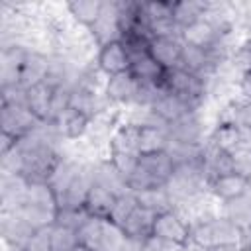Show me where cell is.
<instances>
[{"label":"cell","mask_w":251,"mask_h":251,"mask_svg":"<svg viewBox=\"0 0 251 251\" xmlns=\"http://www.w3.org/2000/svg\"><path fill=\"white\" fill-rule=\"evenodd\" d=\"M239 235L241 226L226 216L200 220L190 226V243L202 251H216L224 247L239 249Z\"/></svg>","instance_id":"6da1fadb"},{"label":"cell","mask_w":251,"mask_h":251,"mask_svg":"<svg viewBox=\"0 0 251 251\" xmlns=\"http://www.w3.org/2000/svg\"><path fill=\"white\" fill-rule=\"evenodd\" d=\"M163 88L184 98L196 110L200 106V102L204 100V94H206V76L188 73L180 67L167 69L165 76H163Z\"/></svg>","instance_id":"7a4b0ae2"},{"label":"cell","mask_w":251,"mask_h":251,"mask_svg":"<svg viewBox=\"0 0 251 251\" xmlns=\"http://www.w3.org/2000/svg\"><path fill=\"white\" fill-rule=\"evenodd\" d=\"M151 235L165 239L169 243L186 247L190 243V224L176 210H167L155 216Z\"/></svg>","instance_id":"3957f363"},{"label":"cell","mask_w":251,"mask_h":251,"mask_svg":"<svg viewBox=\"0 0 251 251\" xmlns=\"http://www.w3.org/2000/svg\"><path fill=\"white\" fill-rule=\"evenodd\" d=\"M0 126L4 133H10L18 139L37 131L43 122H39L27 106H0Z\"/></svg>","instance_id":"277c9868"},{"label":"cell","mask_w":251,"mask_h":251,"mask_svg":"<svg viewBox=\"0 0 251 251\" xmlns=\"http://www.w3.org/2000/svg\"><path fill=\"white\" fill-rule=\"evenodd\" d=\"M151 114H153V118L159 122V124H163V126H171V124H175V122H178L180 118H184V116H188V114H192V112H196L184 98H180V96H176V94H173V92H169V90H161V94L157 96V100L147 108Z\"/></svg>","instance_id":"5b68a950"},{"label":"cell","mask_w":251,"mask_h":251,"mask_svg":"<svg viewBox=\"0 0 251 251\" xmlns=\"http://www.w3.org/2000/svg\"><path fill=\"white\" fill-rule=\"evenodd\" d=\"M88 31H90V35H92V39H94V43L98 47L122 39L120 18H118V0L104 2V8H102L100 18L96 20V24Z\"/></svg>","instance_id":"8992f818"},{"label":"cell","mask_w":251,"mask_h":251,"mask_svg":"<svg viewBox=\"0 0 251 251\" xmlns=\"http://www.w3.org/2000/svg\"><path fill=\"white\" fill-rule=\"evenodd\" d=\"M2 237L10 249H20L24 251L29 239L37 229H33L18 212H2Z\"/></svg>","instance_id":"52a82bcc"},{"label":"cell","mask_w":251,"mask_h":251,"mask_svg":"<svg viewBox=\"0 0 251 251\" xmlns=\"http://www.w3.org/2000/svg\"><path fill=\"white\" fill-rule=\"evenodd\" d=\"M96 67L106 76L129 71L131 59H129V53H127L126 45L122 41H112L108 45H102L98 49V55H96Z\"/></svg>","instance_id":"ba28073f"},{"label":"cell","mask_w":251,"mask_h":251,"mask_svg":"<svg viewBox=\"0 0 251 251\" xmlns=\"http://www.w3.org/2000/svg\"><path fill=\"white\" fill-rule=\"evenodd\" d=\"M224 33L208 20V18H202L186 27L180 29V39L182 43H188V45H194V47H202V49H212L220 43H224Z\"/></svg>","instance_id":"9c48e42d"},{"label":"cell","mask_w":251,"mask_h":251,"mask_svg":"<svg viewBox=\"0 0 251 251\" xmlns=\"http://www.w3.org/2000/svg\"><path fill=\"white\" fill-rule=\"evenodd\" d=\"M208 190L216 198H220L224 202H231V200H237V198H243L249 194L251 180L247 176L237 175V173H227V175L212 178L208 182Z\"/></svg>","instance_id":"30bf717a"},{"label":"cell","mask_w":251,"mask_h":251,"mask_svg":"<svg viewBox=\"0 0 251 251\" xmlns=\"http://www.w3.org/2000/svg\"><path fill=\"white\" fill-rule=\"evenodd\" d=\"M27 55H29V49L24 47V45H20V43H12V45H6L2 49V57H0V65H2V71H0L2 86L20 84V73H22V67H24Z\"/></svg>","instance_id":"8fae6325"},{"label":"cell","mask_w":251,"mask_h":251,"mask_svg":"<svg viewBox=\"0 0 251 251\" xmlns=\"http://www.w3.org/2000/svg\"><path fill=\"white\" fill-rule=\"evenodd\" d=\"M135 94H137V78L129 71L112 75L106 78V84H104L106 100L116 104H129V102H135Z\"/></svg>","instance_id":"7c38bea8"},{"label":"cell","mask_w":251,"mask_h":251,"mask_svg":"<svg viewBox=\"0 0 251 251\" xmlns=\"http://www.w3.org/2000/svg\"><path fill=\"white\" fill-rule=\"evenodd\" d=\"M180 51H182V39L180 35L173 37H153L149 41V55L167 71L175 69L180 63Z\"/></svg>","instance_id":"4fadbf2b"},{"label":"cell","mask_w":251,"mask_h":251,"mask_svg":"<svg viewBox=\"0 0 251 251\" xmlns=\"http://www.w3.org/2000/svg\"><path fill=\"white\" fill-rule=\"evenodd\" d=\"M139 169L157 184L165 186L173 173H175V163L167 151L163 153H151V155H141L139 157Z\"/></svg>","instance_id":"5bb4252c"},{"label":"cell","mask_w":251,"mask_h":251,"mask_svg":"<svg viewBox=\"0 0 251 251\" xmlns=\"http://www.w3.org/2000/svg\"><path fill=\"white\" fill-rule=\"evenodd\" d=\"M171 145L167 126L161 124H143L139 126V155L163 153Z\"/></svg>","instance_id":"9a60e30c"},{"label":"cell","mask_w":251,"mask_h":251,"mask_svg":"<svg viewBox=\"0 0 251 251\" xmlns=\"http://www.w3.org/2000/svg\"><path fill=\"white\" fill-rule=\"evenodd\" d=\"M49 65H51V57H47L45 53L29 49V55L22 67V73H20V84L24 88H31L39 82H45V78L49 75Z\"/></svg>","instance_id":"2e32d148"},{"label":"cell","mask_w":251,"mask_h":251,"mask_svg":"<svg viewBox=\"0 0 251 251\" xmlns=\"http://www.w3.org/2000/svg\"><path fill=\"white\" fill-rule=\"evenodd\" d=\"M167 131H169L171 141H175V143H184V145L204 143L202 141V126H200L196 112L180 118L178 122H175L171 126H167Z\"/></svg>","instance_id":"e0dca14e"},{"label":"cell","mask_w":251,"mask_h":251,"mask_svg":"<svg viewBox=\"0 0 251 251\" xmlns=\"http://www.w3.org/2000/svg\"><path fill=\"white\" fill-rule=\"evenodd\" d=\"M118 194H114L112 190L100 186V184H92L86 200H84V210L92 216V218H100V220H108L114 206H116Z\"/></svg>","instance_id":"ac0fdd59"},{"label":"cell","mask_w":251,"mask_h":251,"mask_svg":"<svg viewBox=\"0 0 251 251\" xmlns=\"http://www.w3.org/2000/svg\"><path fill=\"white\" fill-rule=\"evenodd\" d=\"M94 182L112 190L114 194H126V192H131L127 188V178L106 159V161H100V163H94Z\"/></svg>","instance_id":"d6986e66"},{"label":"cell","mask_w":251,"mask_h":251,"mask_svg":"<svg viewBox=\"0 0 251 251\" xmlns=\"http://www.w3.org/2000/svg\"><path fill=\"white\" fill-rule=\"evenodd\" d=\"M51 98H53V88L47 82H39L31 88H27V110L43 124H49V114H51Z\"/></svg>","instance_id":"ffe728a7"},{"label":"cell","mask_w":251,"mask_h":251,"mask_svg":"<svg viewBox=\"0 0 251 251\" xmlns=\"http://www.w3.org/2000/svg\"><path fill=\"white\" fill-rule=\"evenodd\" d=\"M135 194V200L141 208L145 210H151L153 214H161V212H167V210H175V200L165 186H153V188H145L141 192H133Z\"/></svg>","instance_id":"44dd1931"},{"label":"cell","mask_w":251,"mask_h":251,"mask_svg":"<svg viewBox=\"0 0 251 251\" xmlns=\"http://www.w3.org/2000/svg\"><path fill=\"white\" fill-rule=\"evenodd\" d=\"M110 151L139 155V124L127 122L118 126L110 137Z\"/></svg>","instance_id":"7402d4cb"},{"label":"cell","mask_w":251,"mask_h":251,"mask_svg":"<svg viewBox=\"0 0 251 251\" xmlns=\"http://www.w3.org/2000/svg\"><path fill=\"white\" fill-rule=\"evenodd\" d=\"M208 4L210 2H202V0H178L173 2V20L178 25V29L202 20L208 12Z\"/></svg>","instance_id":"603a6c76"},{"label":"cell","mask_w":251,"mask_h":251,"mask_svg":"<svg viewBox=\"0 0 251 251\" xmlns=\"http://www.w3.org/2000/svg\"><path fill=\"white\" fill-rule=\"evenodd\" d=\"M208 141L218 147L220 151H226V153H233L235 149H239L243 145V135H241V127L239 126H233V124H218Z\"/></svg>","instance_id":"cb8c5ba5"},{"label":"cell","mask_w":251,"mask_h":251,"mask_svg":"<svg viewBox=\"0 0 251 251\" xmlns=\"http://www.w3.org/2000/svg\"><path fill=\"white\" fill-rule=\"evenodd\" d=\"M129 73L139 82H153V84H163V76H165V69L149 53L131 59Z\"/></svg>","instance_id":"d4e9b609"},{"label":"cell","mask_w":251,"mask_h":251,"mask_svg":"<svg viewBox=\"0 0 251 251\" xmlns=\"http://www.w3.org/2000/svg\"><path fill=\"white\" fill-rule=\"evenodd\" d=\"M90 122H92L90 116L69 108V112L63 114L61 120H59L57 124H53V126L57 127V131H59L63 137H67V139H78L80 135L86 133V129L90 127Z\"/></svg>","instance_id":"484cf974"},{"label":"cell","mask_w":251,"mask_h":251,"mask_svg":"<svg viewBox=\"0 0 251 251\" xmlns=\"http://www.w3.org/2000/svg\"><path fill=\"white\" fill-rule=\"evenodd\" d=\"M102 8H104V0H75V2H67V10H69L71 18L75 22H78L80 25L88 27V29L100 18Z\"/></svg>","instance_id":"4316f807"},{"label":"cell","mask_w":251,"mask_h":251,"mask_svg":"<svg viewBox=\"0 0 251 251\" xmlns=\"http://www.w3.org/2000/svg\"><path fill=\"white\" fill-rule=\"evenodd\" d=\"M155 216L151 210H145L137 204V208L131 212V216L124 222L122 229L126 235H131V237H149L153 233V222H155Z\"/></svg>","instance_id":"83f0119b"},{"label":"cell","mask_w":251,"mask_h":251,"mask_svg":"<svg viewBox=\"0 0 251 251\" xmlns=\"http://www.w3.org/2000/svg\"><path fill=\"white\" fill-rule=\"evenodd\" d=\"M24 204H33V206H39V208H45L51 212L59 210V198L49 182H29L27 190H25Z\"/></svg>","instance_id":"f1b7e54d"},{"label":"cell","mask_w":251,"mask_h":251,"mask_svg":"<svg viewBox=\"0 0 251 251\" xmlns=\"http://www.w3.org/2000/svg\"><path fill=\"white\" fill-rule=\"evenodd\" d=\"M16 212H18L33 229L51 227V226L55 224V218H57V212H51V210H45V208H39V206H33V204H22Z\"/></svg>","instance_id":"f546056e"},{"label":"cell","mask_w":251,"mask_h":251,"mask_svg":"<svg viewBox=\"0 0 251 251\" xmlns=\"http://www.w3.org/2000/svg\"><path fill=\"white\" fill-rule=\"evenodd\" d=\"M80 167H82V165L73 163V161H61V165L55 169L53 176L49 178V184H51V188L55 190L57 198H59V196H61V194L71 186V182H73V180H75V176L78 175Z\"/></svg>","instance_id":"4dcf8cb0"},{"label":"cell","mask_w":251,"mask_h":251,"mask_svg":"<svg viewBox=\"0 0 251 251\" xmlns=\"http://www.w3.org/2000/svg\"><path fill=\"white\" fill-rule=\"evenodd\" d=\"M102 229H104V220L100 218H88L78 229H76V235H78V243L92 249V251H98L100 249V239H102Z\"/></svg>","instance_id":"1f68e13d"},{"label":"cell","mask_w":251,"mask_h":251,"mask_svg":"<svg viewBox=\"0 0 251 251\" xmlns=\"http://www.w3.org/2000/svg\"><path fill=\"white\" fill-rule=\"evenodd\" d=\"M49 235H51V249L53 251H73L78 245L76 229H71L65 226L53 224L49 229Z\"/></svg>","instance_id":"d6a6232c"},{"label":"cell","mask_w":251,"mask_h":251,"mask_svg":"<svg viewBox=\"0 0 251 251\" xmlns=\"http://www.w3.org/2000/svg\"><path fill=\"white\" fill-rule=\"evenodd\" d=\"M71 94H73V86H57V88H53L49 124H57L61 120V116L69 112V108H71Z\"/></svg>","instance_id":"836d02e7"},{"label":"cell","mask_w":251,"mask_h":251,"mask_svg":"<svg viewBox=\"0 0 251 251\" xmlns=\"http://www.w3.org/2000/svg\"><path fill=\"white\" fill-rule=\"evenodd\" d=\"M137 208V200H135V194L133 192H126V194H120L118 200H116V206L110 214V222L116 224V226H124V222L131 216V212Z\"/></svg>","instance_id":"e575fe53"},{"label":"cell","mask_w":251,"mask_h":251,"mask_svg":"<svg viewBox=\"0 0 251 251\" xmlns=\"http://www.w3.org/2000/svg\"><path fill=\"white\" fill-rule=\"evenodd\" d=\"M124 229L110 220H104V229H102V239H100V249L98 251H120L124 243Z\"/></svg>","instance_id":"d590c367"},{"label":"cell","mask_w":251,"mask_h":251,"mask_svg":"<svg viewBox=\"0 0 251 251\" xmlns=\"http://www.w3.org/2000/svg\"><path fill=\"white\" fill-rule=\"evenodd\" d=\"M88 218H90V214L84 208H59L55 224L71 227V229H78Z\"/></svg>","instance_id":"8d00e7d4"},{"label":"cell","mask_w":251,"mask_h":251,"mask_svg":"<svg viewBox=\"0 0 251 251\" xmlns=\"http://www.w3.org/2000/svg\"><path fill=\"white\" fill-rule=\"evenodd\" d=\"M139 157L141 155H137V153H120V151H110V157H108V161L127 178L135 169H137V165H139Z\"/></svg>","instance_id":"74e56055"},{"label":"cell","mask_w":251,"mask_h":251,"mask_svg":"<svg viewBox=\"0 0 251 251\" xmlns=\"http://www.w3.org/2000/svg\"><path fill=\"white\" fill-rule=\"evenodd\" d=\"M27 88L22 84H8L0 88V106H25Z\"/></svg>","instance_id":"f35d334b"},{"label":"cell","mask_w":251,"mask_h":251,"mask_svg":"<svg viewBox=\"0 0 251 251\" xmlns=\"http://www.w3.org/2000/svg\"><path fill=\"white\" fill-rule=\"evenodd\" d=\"M229 155H231V163H233V173L247 176L251 180V147L241 145L239 149H235Z\"/></svg>","instance_id":"ab89813d"},{"label":"cell","mask_w":251,"mask_h":251,"mask_svg":"<svg viewBox=\"0 0 251 251\" xmlns=\"http://www.w3.org/2000/svg\"><path fill=\"white\" fill-rule=\"evenodd\" d=\"M49 229H51V227L37 229V231L33 233V237L29 239V243L25 245L24 251H53V249H51V235H49Z\"/></svg>","instance_id":"60d3db41"},{"label":"cell","mask_w":251,"mask_h":251,"mask_svg":"<svg viewBox=\"0 0 251 251\" xmlns=\"http://www.w3.org/2000/svg\"><path fill=\"white\" fill-rule=\"evenodd\" d=\"M237 126L243 129H251V100H237Z\"/></svg>","instance_id":"b9f144b4"},{"label":"cell","mask_w":251,"mask_h":251,"mask_svg":"<svg viewBox=\"0 0 251 251\" xmlns=\"http://www.w3.org/2000/svg\"><path fill=\"white\" fill-rule=\"evenodd\" d=\"M18 143H20L18 137H14V135L2 131V135H0V157H2V155H8L10 151H14V149L18 147Z\"/></svg>","instance_id":"7bdbcfd3"},{"label":"cell","mask_w":251,"mask_h":251,"mask_svg":"<svg viewBox=\"0 0 251 251\" xmlns=\"http://www.w3.org/2000/svg\"><path fill=\"white\" fill-rule=\"evenodd\" d=\"M143 247H145V239L126 235V237H124V243H122V247H120V251H143Z\"/></svg>","instance_id":"ee69618b"},{"label":"cell","mask_w":251,"mask_h":251,"mask_svg":"<svg viewBox=\"0 0 251 251\" xmlns=\"http://www.w3.org/2000/svg\"><path fill=\"white\" fill-rule=\"evenodd\" d=\"M239 88H241L243 98L251 100V71L241 75V78H239Z\"/></svg>","instance_id":"f6af8a7d"},{"label":"cell","mask_w":251,"mask_h":251,"mask_svg":"<svg viewBox=\"0 0 251 251\" xmlns=\"http://www.w3.org/2000/svg\"><path fill=\"white\" fill-rule=\"evenodd\" d=\"M73 251H92V249H88V247H84V245H80V243H78V245H76Z\"/></svg>","instance_id":"bcb514c9"},{"label":"cell","mask_w":251,"mask_h":251,"mask_svg":"<svg viewBox=\"0 0 251 251\" xmlns=\"http://www.w3.org/2000/svg\"><path fill=\"white\" fill-rule=\"evenodd\" d=\"M235 251H249V249H235Z\"/></svg>","instance_id":"7dc6e473"},{"label":"cell","mask_w":251,"mask_h":251,"mask_svg":"<svg viewBox=\"0 0 251 251\" xmlns=\"http://www.w3.org/2000/svg\"><path fill=\"white\" fill-rule=\"evenodd\" d=\"M247 45H249V47H251V39H247Z\"/></svg>","instance_id":"c3c4849f"},{"label":"cell","mask_w":251,"mask_h":251,"mask_svg":"<svg viewBox=\"0 0 251 251\" xmlns=\"http://www.w3.org/2000/svg\"><path fill=\"white\" fill-rule=\"evenodd\" d=\"M10 251H20V249H10Z\"/></svg>","instance_id":"681fc988"},{"label":"cell","mask_w":251,"mask_h":251,"mask_svg":"<svg viewBox=\"0 0 251 251\" xmlns=\"http://www.w3.org/2000/svg\"><path fill=\"white\" fill-rule=\"evenodd\" d=\"M249 251H251V247H249Z\"/></svg>","instance_id":"f907efd6"}]
</instances>
